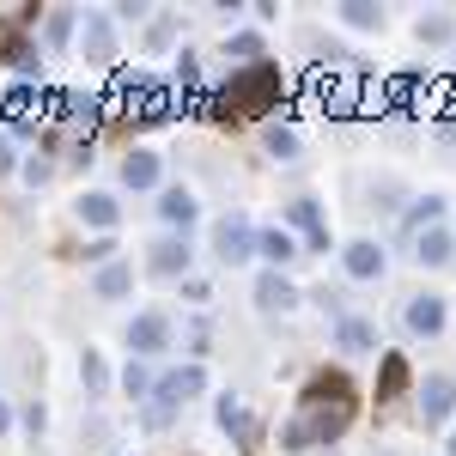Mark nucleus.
Returning <instances> with one entry per match:
<instances>
[{
  "mask_svg": "<svg viewBox=\"0 0 456 456\" xmlns=\"http://www.w3.org/2000/svg\"><path fill=\"white\" fill-rule=\"evenodd\" d=\"M298 402H305V408H298V414L281 426V451H292V456L316 451V444H335V438L353 426V414H359L347 371H316Z\"/></svg>",
  "mask_w": 456,
  "mask_h": 456,
  "instance_id": "nucleus-1",
  "label": "nucleus"
},
{
  "mask_svg": "<svg viewBox=\"0 0 456 456\" xmlns=\"http://www.w3.org/2000/svg\"><path fill=\"white\" fill-rule=\"evenodd\" d=\"M286 79L274 61H256V68H238L225 86H219V116H262L268 104H281Z\"/></svg>",
  "mask_w": 456,
  "mask_h": 456,
  "instance_id": "nucleus-2",
  "label": "nucleus"
},
{
  "mask_svg": "<svg viewBox=\"0 0 456 456\" xmlns=\"http://www.w3.org/2000/svg\"><path fill=\"white\" fill-rule=\"evenodd\" d=\"M201 389H208V371H201V365H183L171 378H159V384H152V402H146V426H165L176 408H183L189 395H201Z\"/></svg>",
  "mask_w": 456,
  "mask_h": 456,
  "instance_id": "nucleus-3",
  "label": "nucleus"
},
{
  "mask_svg": "<svg viewBox=\"0 0 456 456\" xmlns=\"http://www.w3.org/2000/svg\"><path fill=\"white\" fill-rule=\"evenodd\" d=\"M213 256H219L225 268H238V262H249V256H256V232H249V219H238V213H225V219L213 225Z\"/></svg>",
  "mask_w": 456,
  "mask_h": 456,
  "instance_id": "nucleus-4",
  "label": "nucleus"
},
{
  "mask_svg": "<svg viewBox=\"0 0 456 456\" xmlns=\"http://www.w3.org/2000/svg\"><path fill=\"white\" fill-rule=\"evenodd\" d=\"M128 104H141L134 110V122H141V128H152V122H165V116H171V86H159V79H128Z\"/></svg>",
  "mask_w": 456,
  "mask_h": 456,
  "instance_id": "nucleus-5",
  "label": "nucleus"
},
{
  "mask_svg": "<svg viewBox=\"0 0 456 456\" xmlns=\"http://www.w3.org/2000/svg\"><path fill=\"white\" fill-rule=\"evenodd\" d=\"M79 49H86V61H98V68L116 61V25H110L104 12H86V19H79Z\"/></svg>",
  "mask_w": 456,
  "mask_h": 456,
  "instance_id": "nucleus-6",
  "label": "nucleus"
},
{
  "mask_svg": "<svg viewBox=\"0 0 456 456\" xmlns=\"http://www.w3.org/2000/svg\"><path fill=\"white\" fill-rule=\"evenodd\" d=\"M128 347H134V359H146V353H165V347H171V316L141 311L134 322H128Z\"/></svg>",
  "mask_w": 456,
  "mask_h": 456,
  "instance_id": "nucleus-7",
  "label": "nucleus"
},
{
  "mask_svg": "<svg viewBox=\"0 0 456 456\" xmlns=\"http://www.w3.org/2000/svg\"><path fill=\"white\" fill-rule=\"evenodd\" d=\"M456 414V378H444V371H432L420 389V420L426 426H444Z\"/></svg>",
  "mask_w": 456,
  "mask_h": 456,
  "instance_id": "nucleus-8",
  "label": "nucleus"
},
{
  "mask_svg": "<svg viewBox=\"0 0 456 456\" xmlns=\"http://www.w3.org/2000/svg\"><path fill=\"white\" fill-rule=\"evenodd\" d=\"M219 426H225V438H232L244 456H256V420L238 408V395H219Z\"/></svg>",
  "mask_w": 456,
  "mask_h": 456,
  "instance_id": "nucleus-9",
  "label": "nucleus"
},
{
  "mask_svg": "<svg viewBox=\"0 0 456 456\" xmlns=\"http://www.w3.org/2000/svg\"><path fill=\"white\" fill-rule=\"evenodd\" d=\"M402 316H408L414 335H438V329H444V298H438V292H414Z\"/></svg>",
  "mask_w": 456,
  "mask_h": 456,
  "instance_id": "nucleus-10",
  "label": "nucleus"
},
{
  "mask_svg": "<svg viewBox=\"0 0 456 456\" xmlns=\"http://www.w3.org/2000/svg\"><path fill=\"white\" fill-rule=\"evenodd\" d=\"M256 305H262V311H292V305H298V286L286 281L281 268H268V274L256 281Z\"/></svg>",
  "mask_w": 456,
  "mask_h": 456,
  "instance_id": "nucleus-11",
  "label": "nucleus"
},
{
  "mask_svg": "<svg viewBox=\"0 0 456 456\" xmlns=\"http://www.w3.org/2000/svg\"><path fill=\"white\" fill-rule=\"evenodd\" d=\"M341 262H347V274H353V281H378V274H384V249L371 244V238L347 244V249H341Z\"/></svg>",
  "mask_w": 456,
  "mask_h": 456,
  "instance_id": "nucleus-12",
  "label": "nucleus"
},
{
  "mask_svg": "<svg viewBox=\"0 0 456 456\" xmlns=\"http://www.w3.org/2000/svg\"><path fill=\"white\" fill-rule=\"evenodd\" d=\"M335 347L341 353H378V329L365 316H341L335 322Z\"/></svg>",
  "mask_w": 456,
  "mask_h": 456,
  "instance_id": "nucleus-13",
  "label": "nucleus"
},
{
  "mask_svg": "<svg viewBox=\"0 0 456 456\" xmlns=\"http://www.w3.org/2000/svg\"><path fill=\"white\" fill-rule=\"evenodd\" d=\"M146 268H152L159 281H171V274H183V268H189V249L176 244V238H159V244L146 249Z\"/></svg>",
  "mask_w": 456,
  "mask_h": 456,
  "instance_id": "nucleus-14",
  "label": "nucleus"
},
{
  "mask_svg": "<svg viewBox=\"0 0 456 456\" xmlns=\"http://www.w3.org/2000/svg\"><path fill=\"white\" fill-rule=\"evenodd\" d=\"M451 256H456V238H451V232H438V225L414 244V262H420V268H444Z\"/></svg>",
  "mask_w": 456,
  "mask_h": 456,
  "instance_id": "nucleus-15",
  "label": "nucleus"
},
{
  "mask_svg": "<svg viewBox=\"0 0 456 456\" xmlns=\"http://www.w3.org/2000/svg\"><path fill=\"white\" fill-rule=\"evenodd\" d=\"M73 31H79V19H73V6H55V12L43 19V49H49V55H61Z\"/></svg>",
  "mask_w": 456,
  "mask_h": 456,
  "instance_id": "nucleus-16",
  "label": "nucleus"
},
{
  "mask_svg": "<svg viewBox=\"0 0 456 456\" xmlns=\"http://www.w3.org/2000/svg\"><path fill=\"white\" fill-rule=\"evenodd\" d=\"M256 256H268V262L281 268V262L298 256V244H292V232H286V225H268V232H256Z\"/></svg>",
  "mask_w": 456,
  "mask_h": 456,
  "instance_id": "nucleus-17",
  "label": "nucleus"
},
{
  "mask_svg": "<svg viewBox=\"0 0 456 456\" xmlns=\"http://www.w3.org/2000/svg\"><path fill=\"white\" fill-rule=\"evenodd\" d=\"M408 389V359L402 353H384V365H378V402H395Z\"/></svg>",
  "mask_w": 456,
  "mask_h": 456,
  "instance_id": "nucleus-18",
  "label": "nucleus"
},
{
  "mask_svg": "<svg viewBox=\"0 0 456 456\" xmlns=\"http://www.w3.org/2000/svg\"><path fill=\"white\" fill-rule=\"evenodd\" d=\"M286 219H292V225L311 238V249H329V232H322V213H316V201H292V208H286Z\"/></svg>",
  "mask_w": 456,
  "mask_h": 456,
  "instance_id": "nucleus-19",
  "label": "nucleus"
},
{
  "mask_svg": "<svg viewBox=\"0 0 456 456\" xmlns=\"http://www.w3.org/2000/svg\"><path fill=\"white\" fill-rule=\"evenodd\" d=\"M122 183L128 189H152L159 183V152H128L122 159Z\"/></svg>",
  "mask_w": 456,
  "mask_h": 456,
  "instance_id": "nucleus-20",
  "label": "nucleus"
},
{
  "mask_svg": "<svg viewBox=\"0 0 456 456\" xmlns=\"http://www.w3.org/2000/svg\"><path fill=\"white\" fill-rule=\"evenodd\" d=\"M79 219L98 225V232H110V225H116V201H110L104 189H92V195H79Z\"/></svg>",
  "mask_w": 456,
  "mask_h": 456,
  "instance_id": "nucleus-21",
  "label": "nucleus"
},
{
  "mask_svg": "<svg viewBox=\"0 0 456 456\" xmlns=\"http://www.w3.org/2000/svg\"><path fill=\"white\" fill-rule=\"evenodd\" d=\"M159 213H165L171 225H189V219H195V195L176 183V189H165V195H159Z\"/></svg>",
  "mask_w": 456,
  "mask_h": 456,
  "instance_id": "nucleus-22",
  "label": "nucleus"
},
{
  "mask_svg": "<svg viewBox=\"0 0 456 456\" xmlns=\"http://www.w3.org/2000/svg\"><path fill=\"white\" fill-rule=\"evenodd\" d=\"M128 286H134L128 262H104V268H98V298H122Z\"/></svg>",
  "mask_w": 456,
  "mask_h": 456,
  "instance_id": "nucleus-23",
  "label": "nucleus"
},
{
  "mask_svg": "<svg viewBox=\"0 0 456 456\" xmlns=\"http://www.w3.org/2000/svg\"><path fill=\"white\" fill-rule=\"evenodd\" d=\"M341 19H347L353 31H378V25H384V6H371V0H347Z\"/></svg>",
  "mask_w": 456,
  "mask_h": 456,
  "instance_id": "nucleus-24",
  "label": "nucleus"
},
{
  "mask_svg": "<svg viewBox=\"0 0 456 456\" xmlns=\"http://www.w3.org/2000/svg\"><path fill=\"white\" fill-rule=\"evenodd\" d=\"M414 31H420V43L438 49V43H451V37H456V19H451V12H432V19H420Z\"/></svg>",
  "mask_w": 456,
  "mask_h": 456,
  "instance_id": "nucleus-25",
  "label": "nucleus"
},
{
  "mask_svg": "<svg viewBox=\"0 0 456 456\" xmlns=\"http://www.w3.org/2000/svg\"><path fill=\"white\" fill-rule=\"evenodd\" d=\"M79 384L92 389V395H98V389H104V384H110V371H104V359H98V353H92V347H86V359H79Z\"/></svg>",
  "mask_w": 456,
  "mask_h": 456,
  "instance_id": "nucleus-26",
  "label": "nucleus"
},
{
  "mask_svg": "<svg viewBox=\"0 0 456 456\" xmlns=\"http://www.w3.org/2000/svg\"><path fill=\"white\" fill-rule=\"evenodd\" d=\"M232 55H238L244 68H256V55H262V37H256V31H238V37H232Z\"/></svg>",
  "mask_w": 456,
  "mask_h": 456,
  "instance_id": "nucleus-27",
  "label": "nucleus"
},
{
  "mask_svg": "<svg viewBox=\"0 0 456 456\" xmlns=\"http://www.w3.org/2000/svg\"><path fill=\"white\" fill-rule=\"evenodd\" d=\"M438 213H444V195H426L420 208L408 213V232H414V225H426V232H432V219H438Z\"/></svg>",
  "mask_w": 456,
  "mask_h": 456,
  "instance_id": "nucleus-28",
  "label": "nucleus"
},
{
  "mask_svg": "<svg viewBox=\"0 0 456 456\" xmlns=\"http://www.w3.org/2000/svg\"><path fill=\"white\" fill-rule=\"evenodd\" d=\"M268 152L274 159H298V134L292 128H268Z\"/></svg>",
  "mask_w": 456,
  "mask_h": 456,
  "instance_id": "nucleus-29",
  "label": "nucleus"
},
{
  "mask_svg": "<svg viewBox=\"0 0 456 456\" xmlns=\"http://www.w3.org/2000/svg\"><path fill=\"white\" fill-rule=\"evenodd\" d=\"M122 389H128V395H152V378H146L141 359H128V371H122Z\"/></svg>",
  "mask_w": 456,
  "mask_h": 456,
  "instance_id": "nucleus-30",
  "label": "nucleus"
},
{
  "mask_svg": "<svg viewBox=\"0 0 456 456\" xmlns=\"http://www.w3.org/2000/svg\"><path fill=\"white\" fill-rule=\"evenodd\" d=\"M171 37H176V19H152V31H146V43H152V49H165Z\"/></svg>",
  "mask_w": 456,
  "mask_h": 456,
  "instance_id": "nucleus-31",
  "label": "nucleus"
},
{
  "mask_svg": "<svg viewBox=\"0 0 456 456\" xmlns=\"http://www.w3.org/2000/svg\"><path fill=\"white\" fill-rule=\"evenodd\" d=\"M12 61H19V73H25V79H37V73H43V55H37L31 43H25V49H19V55H12Z\"/></svg>",
  "mask_w": 456,
  "mask_h": 456,
  "instance_id": "nucleus-32",
  "label": "nucleus"
},
{
  "mask_svg": "<svg viewBox=\"0 0 456 456\" xmlns=\"http://www.w3.org/2000/svg\"><path fill=\"white\" fill-rule=\"evenodd\" d=\"M201 79V61L195 55H176V86H195Z\"/></svg>",
  "mask_w": 456,
  "mask_h": 456,
  "instance_id": "nucleus-33",
  "label": "nucleus"
},
{
  "mask_svg": "<svg viewBox=\"0 0 456 456\" xmlns=\"http://www.w3.org/2000/svg\"><path fill=\"white\" fill-rule=\"evenodd\" d=\"M183 298H189V305H208L213 292H208V281H195V274H189V281H183Z\"/></svg>",
  "mask_w": 456,
  "mask_h": 456,
  "instance_id": "nucleus-34",
  "label": "nucleus"
},
{
  "mask_svg": "<svg viewBox=\"0 0 456 456\" xmlns=\"http://www.w3.org/2000/svg\"><path fill=\"white\" fill-rule=\"evenodd\" d=\"M25 183H31V189H37V183H49V165H43V159H31V165H25Z\"/></svg>",
  "mask_w": 456,
  "mask_h": 456,
  "instance_id": "nucleus-35",
  "label": "nucleus"
},
{
  "mask_svg": "<svg viewBox=\"0 0 456 456\" xmlns=\"http://www.w3.org/2000/svg\"><path fill=\"white\" fill-rule=\"evenodd\" d=\"M0 49H6V55H19V49H25V43L12 37V25H0Z\"/></svg>",
  "mask_w": 456,
  "mask_h": 456,
  "instance_id": "nucleus-36",
  "label": "nucleus"
},
{
  "mask_svg": "<svg viewBox=\"0 0 456 456\" xmlns=\"http://www.w3.org/2000/svg\"><path fill=\"white\" fill-rule=\"evenodd\" d=\"M0 171H12V146L0 141Z\"/></svg>",
  "mask_w": 456,
  "mask_h": 456,
  "instance_id": "nucleus-37",
  "label": "nucleus"
},
{
  "mask_svg": "<svg viewBox=\"0 0 456 456\" xmlns=\"http://www.w3.org/2000/svg\"><path fill=\"white\" fill-rule=\"evenodd\" d=\"M6 420H12V414H6V402H0V432H6Z\"/></svg>",
  "mask_w": 456,
  "mask_h": 456,
  "instance_id": "nucleus-38",
  "label": "nucleus"
},
{
  "mask_svg": "<svg viewBox=\"0 0 456 456\" xmlns=\"http://www.w3.org/2000/svg\"><path fill=\"white\" fill-rule=\"evenodd\" d=\"M451 456H456V438H451Z\"/></svg>",
  "mask_w": 456,
  "mask_h": 456,
  "instance_id": "nucleus-39",
  "label": "nucleus"
}]
</instances>
